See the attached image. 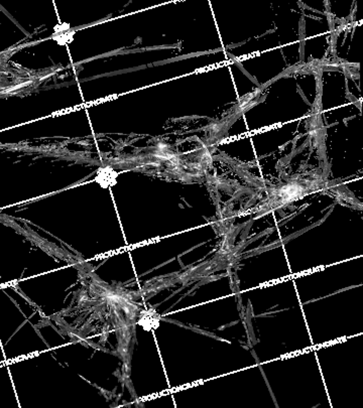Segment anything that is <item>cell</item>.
Here are the masks:
<instances>
[{"instance_id": "1", "label": "cell", "mask_w": 363, "mask_h": 408, "mask_svg": "<svg viewBox=\"0 0 363 408\" xmlns=\"http://www.w3.org/2000/svg\"><path fill=\"white\" fill-rule=\"evenodd\" d=\"M117 176H118V173L113 168L106 166V167H102L98 170L95 180L102 188L108 189V188L113 187L116 183Z\"/></svg>"}, {"instance_id": "2", "label": "cell", "mask_w": 363, "mask_h": 408, "mask_svg": "<svg viewBox=\"0 0 363 408\" xmlns=\"http://www.w3.org/2000/svg\"><path fill=\"white\" fill-rule=\"evenodd\" d=\"M137 323L139 326L143 327V329L152 330L157 328L160 325V317L155 311L143 312Z\"/></svg>"}, {"instance_id": "3", "label": "cell", "mask_w": 363, "mask_h": 408, "mask_svg": "<svg viewBox=\"0 0 363 408\" xmlns=\"http://www.w3.org/2000/svg\"><path fill=\"white\" fill-rule=\"evenodd\" d=\"M56 33H54V39L60 44V45H65L69 42L72 41L74 32L70 29L68 24H62V26H56L55 28Z\"/></svg>"}]
</instances>
